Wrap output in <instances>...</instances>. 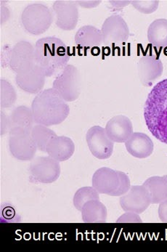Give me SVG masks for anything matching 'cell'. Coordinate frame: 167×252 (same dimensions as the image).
<instances>
[{"instance_id": "14", "label": "cell", "mask_w": 167, "mask_h": 252, "mask_svg": "<svg viewBox=\"0 0 167 252\" xmlns=\"http://www.w3.org/2000/svg\"><path fill=\"white\" fill-rule=\"evenodd\" d=\"M45 74L37 65L16 75V84L20 89L30 94H39L45 84Z\"/></svg>"}, {"instance_id": "3", "label": "cell", "mask_w": 167, "mask_h": 252, "mask_svg": "<svg viewBox=\"0 0 167 252\" xmlns=\"http://www.w3.org/2000/svg\"><path fill=\"white\" fill-rule=\"evenodd\" d=\"M32 109L35 123L50 126L60 125L69 115L70 108L53 88L42 90L34 97Z\"/></svg>"}, {"instance_id": "23", "label": "cell", "mask_w": 167, "mask_h": 252, "mask_svg": "<svg viewBox=\"0 0 167 252\" xmlns=\"http://www.w3.org/2000/svg\"><path fill=\"white\" fill-rule=\"evenodd\" d=\"M148 40L158 48L167 47V19H156L152 22L148 27Z\"/></svg>"}, {"instance_id": "22", "label": "cell", "mask_w": 167, "mask_h": 252, "mask_svg": "<svg viewBox=\"0 0 167 252\" xmlns=\"http://www.w3.org/2000/svg\"><path fill=\"white\" fill-rule=\"evenodd\" d=\"M10 119L12 129L19 127L32 131L36 124L32 108L24 105L14 108L10 114Z\"/></svg>"}, {"instance_id": "8", "label": "cell", "mask_w": 167, "mask_h": 252, "mask_svg": "<svg viewBox=\"0 0 167 252\" xmlns=\"http://www.w3.org/2000/svg\"><path fill=\"white\" fill-rule=\"evenodd\" d=\"M105 45H119L128 40L130 30L123 18L119 15L108 17L101 28Z\"/></svg>"}, {"instance_id": "30", "label": "cell", "mask_w": 167, "mask_h": 252, "mask_svg": "<svg viewBox=\"0 0 167 252\" xmlns=\"http://www.w3.org/2000/svg\"><path fill=\"white\" fill-rule=\"evenodd\" d=\"M11 124H10V117L6 115L1 111V134L3 135L11 130Z\"/></svg>"}, {"instance_id": "19", "label": "cell", "mask_w": 167, "mask_h": 252, "mask_svg": "<svg viewBox=\"0 0 167 252\" xmlns=\"http://www.w3.org/2000/svg\"><path fill=\"white\" fill-rule=\"evenodd\" d=\"M74 40L79 48L84 50L98 47L103 43L101 30L90 25L81 27L75 35Z\"/></svg>"}, {"instance_id": "31", "label": "cell", "mask_w": 167, "mask_h": 252, "mask_svg": "<svg viewBox=\"0 0 167 252\" xmlns=\"http://www.w3.org/2000/svg\"><path fill=\"white\" fill-rule=\"evenodd\" d=\"M158 213L161 222L167 223V199L159 204Z\"/></svg>"}, {"instance_id": "4", "label": "cell", "mask_w": 167, "mask_h": 252, "mask_svg": "<svg viewBox=\"0 0 167 252\" xmlns=\"http://www.w3.org/2000/svg\"><path fill=\"white\" fill-rule=\"evenodd\" d=\"M24 29L29 33L40 35L47 32L53 21V13L45 4L34 3L27 6L21 15Z\"/></svg>"}, {"instance_id": "13", "label": "cell", "mask_w": 167, "mask_h": 252, "mask_svg": "<svg viewBox=\"0 0 167 252\" xmlns=\"http://www.w3.org/2000/svg\"><path fill=\"white\" fill-rule=\"evenodd\" d=\"M137 71L142 85L151 86L163 74V63L154 55L142 56L137 63Z\"/></svg>"}, {"instance_id": "34", "label": "cell", "mask_w": 167, "mask_h": 252, "mask_svg": "<svg viewBox=\"0 0 167 252\" xmlns=\"http://www.w3.org/2000/svg\"><path fill=\"white\" fill-rule=\"evenodd\" d=\"M164 177H165V178H166L167 180V175H165V176H164Z\"/></svg>"}, {"instance_id": "11", "label": "cell", "mask_w": 167, "mask_h": 252, "mask_svg": "<svg viewBox=\"0 0 167 252\" xmlns=\"http://www.w3.org/2000/svg\"><path fill=\"white\" fill-rule=\"evenodd\" d=\"M151 204V197L143 185L131 186L130 190L120 198L121 207L126 212L141 214Z\"/></svg>"}, {"instance_id": "18", "label": "cell", "mask_w": 167, "mask_h": 252, "mask_svg": "<svg viewBox=\"0 0 167 252\" xmlns=\"http://www.w3.org/2000/svg\"><path fill=\"white\" fill-rule=\"evenodd\" d=\"M129 154L137 158H145L152 154L154 145L146 134L134 132L125 143Z\"/></svg>"}, {"instance_id": "10", "label": "cell", "mask_w": 167, "mask_h": 252, "mask_svg": "<svg viewBox=\"0 0 167 252\" xmlns=\"http://www.w3.org/2000/svg\"><path fill=\"white\" fill-rule=\"evenodd\" d=\"M35 65L34 47L27 41L17 42L9 55L10 68L18 74L30 69Z\"/></svg>"}, {"instance_id": "1", "label": "cell", "mask_w": 167, "mask_h": 252, "mask_svg": "<svg viewBox=\"0 0 167 252\" xmlns=\"http://www.w3.org/2000/svg\"><path fill=\"white\" fill-rule=\"evenodd\" d=\"M144 119L153 137L167 144V79L156 84L148 94Z\"/></svg>"}, {"instance_id": "16", "label": "cell", "mask_w": 167, "mask_h": 252, "mask_svg": "<svg viewBox=\"0 0 167 252\" xmlns=\"http://www.w3.org/2000/svg\"><path fill=\"white\" fill-rule=\"evenodd\" d=\"M107 135L113 143H126L133 135V126L130 119L118 115L110 119L105 128Z\"/></svg>"}, {"instance_id": "6", "label": "cell", "mask_w": 167, "mask_h": 252, "mask_svg": "<svg viewBox=\"0 0 167 252\" xmlns=\"http://www.w3.org/2000/svg\"><path fill=\"white\" fill-rule=\"evenodd\" d=\"M9 134V149L12 156L20 161L33 159L38 149L32 139L31 131L15 127Z\"/></svg>"}, {"instance_id": "24", "label": "cell", "mask_w": 167, "mask_h": 252, "mask_svg": "<svg viewBox=\"0 0 167 252\" xmlns=\"http://www.w3.org/2000/svg\"><path fill=\"white\" fill-rule=\"evenodd\" d=\"M31 134L36 148L42 152H46L47 145L53 137L57 136L56 132L48 126L37 124L32 128Z\"/></svg>"}, {"instance_id": "20", "label": "cell", "mask_w": 167, "mask_h": 252, "mask_svg": "<svg viewBox=\"0 0 167 252\" xmlns=\"http://www.w3.org/2000/svg\"><path fill=\"white\" fill-rule=\"evenodd\" d=\"M81 212L85 223L105 222L108 217L106 207L100 200H92L86 203Z\"/></svg>"}, {"instance_id": "17", "label": "cell", "mask_w": 167, "mask_h": 252, "mask_svg": "<svg viewBox=\"0 0 167 252\" xmlns=\"http://www.w3.org/2000/svg\"><path fill=\"white\" fill-rule=\"evenodd\" d=\"M75 145L73 140L66 136H56L48 143L46 153L49 157L58 161L69 159L74 154Z\"/></svg>"}, {"instance_id": "27", "label": "cell", "mask_w": 167, "mask_h": 252, "mask_svg": "<svg viewBox=\"0 0 167 252\" xmlns=\"http://www.w3.org/2000/svg\"><path fill=\"white\" fill-rule=\"evenodd\" d=\"M131 4L137 11L144 14H151L157 10L159 1L158 0H134L131 1Z\"/></svg>"}, {"instance_id": "9", "label": "cell", "mask_w": 167, "mask_h": 252, "mask_svg": "<svg viewBox=\"0 0 167 252\" xmlns=\"http://www.w3.org/2000/svg\"><path fill=\"white\" fill-rule=\"evenodd\" d=\"M86 140L90 152L98 159H107L113 154L114 143L108 137L105 129L92 126L86 134Z\"/></svg>"}, {"instance_id": "25", "label": "cell", "mask_w": 167, "mask_h": 252, "mask_svg": "<svg viewBox=\"0 0 167 252\" xmlns=\"http://www.w3.org/2000/svg\"><path fill=\"white\" fill-rule=\"evenodd\" d=\"M99 194L93 187L81 188L74 194L73 205L77 210L81 212L86 203L92 200H100Z\"/></svg>"}, {"instance_id": "7", "label": "cell", "mask_w": 167, "mask_h": 252, "mask_svg": "<svg viewBox=\"0 0 167 252\" xmlns=\"http://www.w3.org/2000/svg\"><path fill=\"white\" fill-rule=\"evenodd\" d=\"M29 171L35 181L50 184L59 178L61 165L59 161L50 157H36L32 160Z\"/></svg>"}, {"instance_id": "32", "label": "cell", "mask_w": 167, "mask_h": 252, "mask_svg": "<svg viewBox=\"0 0 167 252\" xmlns=\"http://www.w3.org/2000/svg\"><path fill=\"white\" fill-rule=\"evenodd\" d=\"M76 4L82 6V7H86V8H92V7H96L99 5L101 1H75Z\"/></svg>"}, {"instance_id": "28", "label": "cell", "mask_w": 167, "mask_h": 252, "mask_svg": "<svg viewBox=\"0 0 167 252\" xmlns=\"http://www.w3.org/2000/svg\"><path fill=\"white\" fill-rule=\"evenodd\" d=\"M119 178V184L116 191L113 193V196H122L130 190L131 188V183L128 175L125 172L118 171Z\"/></svg>"}, {"instance_id": "26", "label": "cell", "mask_w": 167, "mask_h": 252, "mask_svg": "<svg viewBox=\"0 0 167 252\" xmlns=\"http://www.w3.org/2000/svg\"><path fill=\"white\" fill-rule=\"evenodd\" d=\"M0 105L1 108L13 106L17 100L16 92L10 82L4 79L0 81Z\"/></svg>"}, {"instance_id": "29", "label": "cell", "mask_w": 167, "mask_h": 252, "mask_svg": "<svg viewBox=\"0 0 167 252\" xmlns=\"http://www.w3.org/2000/svg\"><path fill=\"white\" fill-rule=\"evenodd\" d=\"M118 223H141L142 222L139 214L134 212H127L122 216L118 218Z\"/></svg>"}, {"instance_id": "33", "label": "cell", "mask_w": 167, "mask_h": 252, "mask_svg": "<svg viewBox=\"0 0 167 252\" xmlns=\"http://www.w3.org/2000/svg\"><path fill=\"white\" fill-rule=\"evenodd\" d=\"M10 11L7 7H3L2 6L1 7V19L4 18V23L7 21L9 18H10Z\"/></svg>"}, {"instance_id": "5", "label": "cell", "mask_w": 167, "mask_h": 252, "mask_svg": "<svg viewBox=\"0 0 167 252\" xmlns=\"http://www.w3.org/2000/svg\"><path fill=\"white\" fill-rule=\"evenodd\" d=\"M53 89L66 102L76 100L81 93V76L77 68L70 64L67 65L57 74Z\"/></svg>"}, {"instance_id": "21", "label": "cell", "mask_w": 167, "mask_h": 252, "mask_svg": "<svg viewBox=\"0 0 167 252\" xmlns=\"http://www.w3.org/2000/svg\"><path fill=\"white\" fill-rule=\"evenodd\" d=\"M143 186L149 193L151 204H160L167 199V180L165 177H151L145 180Z\"/></svg>"}, {"instance_id": "15", "label": "cell", "mask_w": 167, "mask_h": 252, "mask_svg": "<svg viewBox=\"0 0 167 252\" xmlns=\"http://www.w3.org/2000/svg\"><path fill=\"white\" fill-rule=\"evenodd\" d=\"M92 184L98 193L113 196L119 187L118 171L108 167L100 168L93 175Z\"/></svg>"}, {"instance_id": "12", "label": "cell", "mask_w": 167, "mask_h": 252, "mask_svg": "<svg viewBox=\"0 0 167 252\" xmlns=\"http://www.w3.org/2000/svg\"><path fill=\"white\" fill-rule=\"evenodd\" d=\"M53 10L56 15V24L64 31L76 28L79 20V10L76 1L71 0H57L53 3Z\"/></svg>"}, {"instance_id": "2", "label": "cell", "mask_w": 167, "mask_h": 252, "mask_svg": "<svg viewBox=\"0 0 167 252\" xmlns=\"http://www.w3.org/2000/svg\"><path fill=\"white\" fill-rule=\"evenodd\" d=\"M35 64L46 76L59 74L70 61L69 48L59 38L47 36L36 42Z\"/></svg>"}]
</instances>
